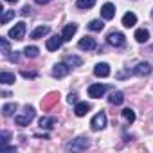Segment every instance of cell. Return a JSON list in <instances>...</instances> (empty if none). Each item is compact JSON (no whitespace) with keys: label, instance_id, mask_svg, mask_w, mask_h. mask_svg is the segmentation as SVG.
Here are the masks:
<instances>
[{"label":"cell","instance_id":"cell-24","mask_svg":"<svg viewBox=\"0 0 153 153\" xmlns=\"http://www.w3.org/2000/svg\"><path fill=\"white\" fill-rule=\"evenodd\" d=\"M94 4H96V0H78L76 7L78 9H90V7H94Z\"/></svg>","mask_w":153,"mask_h":153},{"label":"cell","instance_id":"cell-30","mask_svg":"<svg viewBox=\"0 0 153 153\" xmlns=\"http://www.w3.org/2000/svg\"><path fill=\"white\" fill-rule=\"evenodd\" d=\"M9 137H11V133H9L7 130H2V131H0V146L7 144V142H9Z\"/></svg>","mask_w":153,"mask_h":153},{"label":"cell","instance_id":"cell-3","mask_svg":"<svg viewBox=\"0 0 153 153\" xmlns=\"http://www.w3.org/2000/svg\"><path fill=\"white\" fill-rule=\"evenodd\" d=\"M106 126V114L105 112H97L94 117H92V121H90V128L94 130V131H99V130H103Z\"/></svg>","mask_w":153,"mask_h":153},{"label":"cell","instance_id":"cell-10","mask_svg":"<svg viewBox=\"0 0 153 153\" xmlns=\"http://www.w3.org/2000/svg\"><path fill=\"white\" fill-rule=\"evenodd\" d=\"M115 6L114 4H110V2H106L103 7H101V18L103 20H112L114 16H115Z\"/></svg>","mask_w":153,"mask_h":153},{"label":"cell","instance_id":"cell-6","mask_svg":"<svg viewBox=\"0 0 153 153\" xmlns=\"http://www.w3.org/2000/svg\"><path fill=\"white\" fill-rule=\"evenodd\" d=\"M24 36H25V24H24V22H18V24L9 31V38L20 42V40H24Z\"/></svg>","mask_w":153,"mask_h":153},{"label":"cell","instance_id":"cell-29","mask_svg":"<svg viewBox=\"0 0 153 153\" xmlns=\"http://www.w3.org/2000/svg\"><path fill=\"white\" fill-rule=\"evenodd\" d=\"M11 18H15V11H7V9H4V11H2V18H0V24L4 25V24H7Z\"/></svg>","mask_w":153,"mask_h":153},{"label":"cell","instance_id":"cell-27","mask_svg":"<svg viewBox=\"0 0 153 153\" xmlns=\"http://www.w3.org/2000/svg\"><path fill=\"white\" fill-rule=\"evenodd\" d=\"M0 45H2V54H4V56H9L11 47H9V42H7L6 36H0Z\"/></svg>","mask_w":153,"mask_h":153},{"label":"cell","instance_id":"cell-16","mask_svg":"<svg viewBox=\"0 0 153 153\" xmlns=\"http://www.w3.org/2000/svg\"><path fill=\"white\" fill-rule=\"evenodd\" d=\"M90 108L92 106L88 103H78V105H76V108H74V114L78 115V117H83V115H87L90 112Z\"/></svg>","mask_w":153,"mask_h":153},{"label":"cell","instance_id":"cell-2","mask_svg":"<svg viewBox=\"0 0 153 153\" xmlns=\"http://www.w3.org/2000/svg\"><path fill=\"white\" fill-rule=\"evenodd\" d=\"M88 146H90V140L87 137H78V139H74L72 142L67 144V149L68 151H85Z\"/></svg>","mask_w":153,"mask_h":153},{"label":"cell","instance_id":"cell-4","mask_svg":"<svg viewBox=\"0 0 153 153\" xmlns=\"http://www.w3.org/2000/svg\"><path fill=\"white\" fill-rule=\"evenodd\" d=\"M106 42H108L110 45H114V47H123V45L126 43V38H124L123 33H119V31H112V33L106 36Z\"/></svg>","mask_w":153,"mask_h":153},{"label":"cell","instance_id":"cell-17","mask_svg":"<svg viewBox=\"0 0 153 153\" xmlns=\"http://www.w3.org/2000/svg\"><path fill=\"white\" fill-rule=\"evenodd\" d=\"M135 24H137V16H135V13H131V11L124 13V16H123V25H124V27H133Z\"/></svg>","mask_w":153,"mask_h":153},{"label":"cell","instance_id":"cell-33","mask_svg":"<svg viewBox=\"0 0 153 153\" xmlns=\"http://www.w3.org/2000/svg\"><path fill=\"white\" fill-rule=\"evenodd\" d=\"M31 13H33V11H31L29 6H24V7H22V15H24V16H27V15H31Z\"/></svg>","mask_w":153,"mask_h":153},{"label":"cell","instance_id":"cell-26","mask_svg":"<svg viewBox=\"0 0 153 153\" xmlns=\"http://www.w3.org/2000/svg\"><path fill=\"white\" fill-rule=\"evenodd\" d=\"M123 119H124L126 123H133V121H135V112H133L131 108H124V110H123Z\"/></svg>","mask_w":153,"mask_h":153},{"label":"cell","instance_id":"cell-15","mask_svg":"<svg viewBox=\"0 0 153 153\" xmlns=\"http://www.w3.org/2000/svg\"><path fill=\"white\" fill-rule=\"evenodd\" d=\"M76 31H78V24H67L65 25V29H63V40L65 42H68V40H72V36L76 34Z\"/></svg>","mask_w":153,"mask_h":153},{"label":"cell","instance_id":"cell-12","mask_svg":"<svg viewBox=\"0 0 153 153\" xmlns=\"http://www.w3.org/2000/svg\"><path fill=\"white\" fill-rule=\"evenodd\" d=\"M94 74L97 78H108L110 76V65L108 63H97L94 67Z\"/></svg>","mask_w":153,"mask_h":153},{"label":"cell","instance_id":"cell-34","mask_svg":"<svg viewBox=\"0 0 153 153\" xmlns=\"http://www.w3.org/2000/svg\"><path fill=\"white\" fill-rule=\"evenodd\" d=\"M34 2H36V4H40V6H43V4H49L51 0H34Z\"/></svg>","mask_w":153,"mask_h":153},{"label":"cell","instance_id":"cell-9","mask_svg":"<svg viewBox=\"0 0 153 153\" xmlns=\"http://www.w3.org/2000/svg\"><path fill=\"white\" fill-rule=\"evenodd\" d=\"M105 92H106V87H105V85H101V83H94V85H90V87H88V96H90V97H94V99H97V97L105 96Z\"/></svg>","mask_w":153,"mask_h":153},{"label":"cell","instance_id":"cell-38","mask_svg":"<svg viewBox=\"0 0 153 153\" xmlns=\"http://www.w3.org/2000/svg\"><path fill=\"white\" fill-rule=\"evenodd\" d=\"M151 18H153V9H151Z\"/></svg>","mask_w":153,"mask_h":153},{"label":"cell","instance_id":"cell-5","mask_svg":"<svg viewBox=\"0 0 153 153\" xmlns=\"http://www.w3.org/2000/svg\"><path fill=\"white\" fill-rule=\"evenodd\" d=\"M58 101H59V92H51V94H47L42 99V108L43 110H51L54 105H58Z\"/></svg>","mask_w":153,"mask_h":153},{"label":"cell","instance_id":"cell-8","mask_svg":"<svg viewBox=\"0 0 153 153\" xmlns=\"http://www.w3.org/2000/svg\"><path fill=\"white\" fill-rule=\"evenodd\" d=\"M63 42H65V40H63V36L54 34V36H51V38L47 40L45 47H47V51H58V49L61 47V43H63Z\"/></svg>","mask_w":153,"mask_h":153},{"label":"cell","instance_id":"cell-19","mask_svg":"<svg viewBox=\"0 0 153 153\" xmlns=\"http://www.w3.org/2000/svg\"><path fill=\"white\" fill-rule=\"evenodd\" d=\"M65 63H67L70 68H74V67H81V65H83V59H81L79 56H72V54H70V56L65 58Z\"/></svg>","mask_w":153,"mask_h":153},{"label":"cell","instance_id":"cell-7","mask_svg":"<svg viewBox=\"0 0 153 153\" xmlns=\"http://www.w3.org/2000/svg\"><path fill=\"white\" fill-rule=\"evenodd\" d=\"M68 70H70V67L63 61V63H56L54 67H52V76H54V78H65V76L68 74Z\"/></svg>","mask_w":153,"mask_h":153},{"label":"cell","instance_id":"cell-28","mask_svg":"<svg viewBox=\"0 0 153 153\" xmlns=\"http://www.w3.org/2000/svg\"><path fill=\"white\" fill-rule=\"evenodd\" d=\"M103 27H105V24H103L101 20H92V22L88 24V29H90V31H96V33L103 31Z\"/></svg>","mask_w":153,"mask_h":153},{"label":"cell","instance_id":"cell-23","mask_svg":"<svg viewBox=\"0 0 153 153\" xmlns=\"http://www.w3.org/2000/svg\"><path fill=\"white\" fill-rule=\"evenodd\" d=\"M135 40H137L139 43H146V42L149 40L148 29H137V31H135Z\"/></svg>","mask_w":153,"mask_h":153},{"label":"cell","instance_id":"cell-35","mask_svg":"<svg viewBox=\"0 0 153 153\" xmlns=\"http://www.w3.org/2000/svg\"><path fill=\"white\" fill-rule=\"evenodd\" d=\"M9 59H11V61H18L20 56H18V54H13V56H9Z\"/></svg>","mask_w":153,"mask_h":153},{"label":"cell","instance_id":"cell-37","mask_svg":"<svg viewBox=\"0 0 153 153\" xmlns=\"http://www.w3.org/2000/svg\"><path fill=\"white\" fill-rule=\"evenodd\" d=\"M6 2H13V4H16V2H18V0H6Z\"/></svg>","mask_w":153,"mask_h":153},{"label":"cell","instance_id":"cell-13","mask_svg":"<svg viewBox=\"0 0 153 153\" xmlns=\"http://www.w3.org/2000/svg\"><path fill=\"white\" fill-rule=\"evenodd\" d=\"M133 74H137V76H149V74H151V65H149L148 61H140V63L133 68Z\"/></svg>","mask_w":153,"mask_h":153},{"label":"cell","instance_id":"cell-20","mask_svg":"<svg viewBox=\"0 0 153 153\" xmlns=\"http://www.w3.org/2000/svg\"><path fill=\"white\" fill-rule=\"evenodd\" d=\"M16 108H18L16 103H7V105L2 106V115H4V117H11V115H15Z\"/></svg>","mask_w":153,"mask_h":153},{"label":"cell","instance_id":"cell-11","mask_svg":"<svg viewBox=\"0 0 153 153\" xmlns=\"http://www.w3.org/2000/svg\"><path fill=\"white\" fill-rule=\"evenodd\" d=\"M78 47H79L81 51H94V49L97 47V43H96V40H94V38L85 36V38H81V40H79Z\"/></svg>","mask_w":153,"mask_h":153},{"label":"cell","instance_id":"cell-25","mask_svg":"<svg viewBox=\"0 0 153 153\" xmlns=\"http://www.w3.org/2000/svg\"><path fill=\"white\" fill-rule=\"evenodd\" d=\"M38 52H40V49H38L36 45H31V47L27 45V47L24 49V54H25L27 58H36V56H38Z\"/></svg>","mask_w":153,"mask_h":153},{"label":"cell","instance_id":"cell-31","mask_svg":"<svg viewBox=\"0 0 153 153\" xmlns=\"http://www.w3.org/2000/svg\"><path fill=\"white\" fill-rule=\"evenodd\" d=\"M67 101H68L70 105H78V103H79V101H78V94H68Z\"/></svg>","mask_w":153,"mask_h":153},{"label":"cell","instance_id":"cell-18","mask_svg":"<svg viewBox=\"0 0 153 153\" xmlns=\"http://www.w3.org/2000/svg\"><path fill=\"white\" fill-rule=\"evenodd\" d=\"M123 101H124V96H123V92H119V90H114V92L108 96V103H110V105H123Z\"/></svg>","mask_w":153,"mask_h":153},{"label":"cell","instance_id":"cell-36","mask_svg":"<svg viewBox=\"0 0 153 153\" xmlns=\"http://www.w3.org/2000/svg\"><path fill=\"white\" fill-rule=\"evenodd\" d=\"M36 139H49V135H34Z\"/></svg>","mask_w":153,"mask_h":153},{"label":"cell","instance_id":"cell-14","mask_svg":"<svg viewBox=\"0 0 153 153\" xmlns=\"http://www.w3.org/2000/svg\"><path fill=\"white\" fill-rule=\"evenodd\" d=\"M49 33H51V27H49V25H40V27H36V29L31 33V38H33V40H40V38L47 36Z\"/></svg>","mask_w":153,"mask_h":153},{"label":"cell","instance_id":"cell-21","mask_svg":"<svg viewBox=\"0 0 153 153\" xmlns=\"http://www.w3.org/2000/svg\"><path fill=\"white\" fill-rule=\"evenodd\" d=\"M56 123H58V121H56L54 117H42V119H40V128H43V130H52Z\"/></svg>","mask_w":153,"mask_h":153},{"label":"cell","instance_id":"cell-1","mask_svg":"<svg viewBox=\"0 0 153 153\" xmlns=\"http://www.w3.org/2000/svg\"><path fill=\"white\" fill-rule=\"evenodd\" d=\"M34 117H36V110H34L33 106H29V105H27V106L24 108V114L15 117V124H18V126H22V128H24V126L31 124V121H33Z\"/></svg>","mask_w":153,"mask_h":153},{"label":"cell","instance_id":"cell-32","mask_svg":"<svg viewBox=\"0 0 153 153\" xmlns=\"http://www.w3.org/2000/svg\"><path fill=\"white\" fill-rule=\"evenodd\" d=\"M22 76H24V78H36V72H27V70H22Z\"/></svg>","mask_w":153,"mask_h":153},{"label":"cell","instance_id":"cell-22","mask_svg":"<svg viewBox=\"0 0 153 153\" xmlns=\"http://www.w3.org/2000/svg\"><path fill=\"white\" fill-rule=\"evenodd\" d=\"M15 81H16L15 74H11V72H0V83H4V85H13Z\"/></svg>","mask_w":153,"mask_h":153}]
</instances>
